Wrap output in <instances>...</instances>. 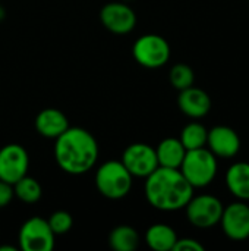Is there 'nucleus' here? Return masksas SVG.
<instances>
[{"label":"nucleus","instance_id":"nucleus-1","mask_svg":"<svg viewBox=\"0 0 249 251\" xmlns=\"http://www.w3.org/2000/svg\"><path fill=\"white\" fill-rule=\"evenodd\" d=\"M54 159L57 166L69 175L87 174L98 160L97 140L84 128L69 126L56 138Z\"/></svg>","mask_w":249,"mask_h":251},{"label":"nucleus","instance_id":"nucleus-2","mask_svg":"<svg viewBox=\"0 0 249 251\" xmlns=\"http://www.w3.org/2000/svg\"><path fill=\"white\" fill-rule=\"evenodd\" d=\"M145 199L157 210L176 212L185 209L194 196V187L179 169L158 166L145 178Z\"/></svg>","mask_w":249,"mask_h":251},{"label":"nucleus","instance_id":"nucleus-3","mask_svg":"<svg viewBox=\"0 0 249 251\" xmlns=\"http://www.w3.org/2000/svg\"><path fill=\"white\" fill-rule=\"evenodd\" d=\"M217 157L207 147L186 150L183 162L179 168V171L194 187V190L210 185L217 175Z\"/></svg>","mask_w":249,"mask_h":251},{"label":"nucleus","instance_id":"nucleus-4","mask_svg":"<svg viewBox=\"0 0 249 251\" xmlns=\"http://www.w3.org/2000/svg\"><path fill=\"white\" fill-rule=\"evenodd\" d=\"M134 176L120 160H109L95 172V187L98 193L110 200H120L131 193Z\"/></svg>","mask_w":249,"mask_h":251},{"label":"nucleus","instance_id":"nucleus-5","mask_svg":"<svg viewBox=\"0 0 249 251\" xmlns=\"http://www.w3.org/2000/svg\"><path fill=\"white\" fill-rule=\"evenodd\" d=\"M132 54L136 63L148 69L164 66L170 59V46L167 40L157 34L141 35L132 46Z\"/></svg>","mask_w":249,"mask_h":251},{"label":"nucleus","instance_id":"nucleus-6","mask_svg":"<svg viewBox=\"0 0 249 251\" xmlns=\"http://www.w3.org/2000/svg\"><path fill=\"white\" fill-rule=\"evenodd\" d=\"M223 209L225 206L222 200L211 194L192 196V199L185 206L189 224L200 229H210L219 225Z\"/></svg>","mask_w":249,"mask_h":251},{"label":"nucleus","instance_id":"nucleus-7","mask_svg":"<svg viewBox=\"0 0 249 251\" xmlns=\"http://www.w3.org/2000/svg\"><path fill=\"white\" fill-rule=\"evenodd\" d=\"M56 235L47 219L40 216L29 218L19 229L18 243L22 251H51L54 249Z\"/></svg>","mask_w":249,"mask_h":251},{"label":"nucleus","instance_id":"nucleus-8","mask_svg":"<svg viewBox=\"0 0 249 251\" xmlns=\"http://www.w3.org/2000/svg\"><path fill=\"white\" fill-rule=\"evenodd\" d=\"M120 162L134 178H147L158 168L156 149L145 143H134L128 146Z\"/></svg>","mask_w":249,"mask_h":251},{"label":"nucleus","instance_id":"nucleus-9","mask_svg":"<svg viewBox=\"0 0 249 251\" xmlns=\"http://www.w3.org/2000/svg\"><path fill=\"white\" fill-rule=\"evenodd\" d=\"M219 224L229 240L236 243L247 241L249 238V204L242 200L230 203L223 209Z\"/></svg>","mask_w":249,"mask_h":251},{"label":"nucleus","instance_id":"nucleus-10","mask_svg":"<svg viewBox=\"0 0 249 251\" xmlns=\"http://www.w3.org/2000/svg\"><path fill=\"white\" fill-rule=\"evenodd\" d=\"M29 156L21 144H7L0 149V179L13 185L28 175Z\"/></svg>","mask_w":249,"mask_h":251},{"label":"nucleus","instance_id":"nucleus-11","mask_svg":"<svg viewBox=\"0 0 249 251\" xmlns=\"http://www.w3.org/2000/svg\"><path fill=\"white\" fill-rule=\"evenodd\" d=\"M100 21L107 31L123 35L135 28L136 15L128 4L120 1H110L101 7Z\"/></svg>","mask_w":249,"mask_h":251},{"label":"nucleus","instance_id":"nucleus-12","mask_svg":"<svg viewBox=\"0 0 249 251\" xmlns=\"http://www.w3.org/2000/svg\"><path fill=\"white\" fill-rule=\"evenodd\" d=\"M205 147L217 159H232L241 150V137L233 128L217 125L208 129Z\"/></svg>","mask_w":249,"mask_h":251},{"label":"nucleus","instance_id":"nucleus-13","mask_svg":"<svg viewBox=\"0 0 249 251\" xmlns=\"http://www.w3.org/2000/svg\"><path fill=\"white\" fill-rule=\"evenodd\" d=\"M178 106L183 115L192 119H201L211 110V97L198 87H188L179 91Z\"/></svg>","mask_w":249,"mask_h":251},{"label":"nucleus","instance_id":"nucleus-14","mask_svg":"<svg viewBox=\"0 0 249 251\" xmlns=\"http://www.w3.org/2000/svg\"><path fill=\"white\" fill-rule=\"evenodd\" d=\"M68 128H69V121L66 115L54 107L43 109L35 118V129L44 138L56 140Z\"/></svg>","mask_w":249,"mask_h":251},{"label":"nucleus","instance_id":"nucleus-15","mask_svg":"<svg viewBox=\"0 0 249 251\" xmlns=\"http://www.w3.org/2000/svg\"><path fill=\"white\" fill-rule=\"evenodd\" d=\"M227 190L233 197L242 201H249V163L236 162L229 166L225 175Z\"/></svg>","mask_w":249,"mask_h":251},{"label":"nucleus","instance_id":"nucleus-16","mask_svg":"<svg viewBox=\"0 0 249 251\" xmlns=\"http://www.w3.org/2000/svg\"><path fill=\"white\" fill-rule=\"evenodd\" d=\"M156 154L158 166L179 169L186 154V149L183 147L179 138L169 137L158 143V146L156 147Z\"/></svg>","mask_w":249,"mask_h":251},{"label":"nucleus","instance_id":"nucleus-17","mask_svg":"<svg viewBox=\"0 0 249 251\" xmlns=\"http://www.w3.org/2000/svg\"><path fill=\"white\" fill-rule=\"evenodd\" d=\"M176 241L178 234L166 224H154L145 232V243L154 251H173Z\"/></svg>","mask_w":249,"mask_h":251},{"label":"nucleus","instance_id":"nucleus-18","mask_svg":"<svg viewBox=\"0 0 249 251\" xmlns=\"http://www.w3.org/2000/svg\"><path fill=\"white\" fill-rule=\"evenodd\" d=\"M109 246L114 251L136 250L139 246V234L129 225H119L110 232Z\"/></svg>","mask_w":249,"mask_h":251},{"label":"nucleus","instance_id":"nucleus-19","mask_svg":"<svg viewBox=\"0 0 249 251\" xmlns=\"http://www.w3.org/2000/svg\"><path fill=\"white\" fill-rule=\"evenodd\" d=\"M208 129L200 122H191L181 131V143L186 150H195L207 146Z\"/></svg>","mask_w":249,"mask_h":251},{"label":"nucleus","instance_id":"nucleus-20","mask_svg":"<svg viewBox=\"0 0 249 251\" xmlns=\"http://www.w3.org/2000/svg\"><path fill=\"white\" fill-rule=\"evenodd\" d=\"M13 194L23 203L32 204L37 203L41 196H43V190L41 185L37 179H34L32 176H22L19 181H16L13 185Z\"/></svg>","mask_w":249,"mask_h":251},{"label":"nucleus","instance_id":"nucleus-21","mask_svg":"<svg viewBox=\"0 0 249 251\" xmlns=\"http://www.w3.org/2000/svg\"><path fill=\"white\" fill-rule=\"evenodd\" d=\"M169 81L178 91L185 90V88L194 85V82H195L194 69L186 63H176L172 66V69L169 72Z\"/></svg>","mask_w":249,"mask_h":251},{"label":"nucleus","instance_id":"nucleus-22","mask_svg":"<svg viewBox=\"0 0 249 251\" xmlns=\"http://www.w3.org/2000/svg\"><path fill=\"white\" fill-rule=\"evenodd\" d=\"M51 231L54 235H63V234H68L70 229H72V225H73V219H72V215L66 210H57V212H53L50 215V218L47 219Z\"/></svg>","mask_w":249,"mask_h":251},{"label":"nucleus","instance_id":"nucleus-23","mask_svg":"<svg viewBox=\"0 0 249 251\" xmlns=\"http://www.w3.org/2000/svg\"><path fill=\"white\" fill-rule=\"evenodd\" d=\"M173 251H204V246L194 238H178Z\"/></svg>","mask_w":249,"mask_h":251},{"label":"nucleus","instance_id":"nucleus-24","mask_svg":"<svg viewBox=\"0 0 249 251\" xmlns=\"http://www.w3.org/2000/svg\"><path fill=\"white\" fill-rule=\"evenodd\" d=\"M13 187L0 179V209L6 207L13 199Z\"/></svg>","mask_w":249,"mask_h":251},{"label":"nucleus","instance_id":"nucleus-25","mask_svg":"<svg viewBox=\"0 0 249 251\" xmlns=\"http://www.w3.org/2000/svg\"><path fill=\"white\" fill-rule=\"evenodd\" d=\"M16 249L15 247H10V246H1L0 247V251H15Z\"/></svg>","mask_w":249,"mask_h":251},{"label":"nucleus","instance_id":"nucleus-26","mask_svg":"<svg viewBox=\"0 0 249 251\" xmlns=\"http://www.w3.org/2000/svg\"><path fill=\"white\" fill-rule=\"evenodd\" d=\"M3 18H4V10L0 7V19H3Z\"/></svg>","mask_w":249,"mask_h":251},{"label":"nucleus","instance_id":"nucleus-27","mask_svg":"<svg viewBox=\"0 0 249 251\" xmlns=\"http://www.w3.org/2000/svg\"><path fill=\"white\" fill-rule=\"evenodd\" d=\"M248 1H249V0H248Z\"/></svg>","mask_w":249,"mask_h":251}]
</instances>
